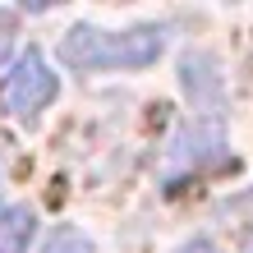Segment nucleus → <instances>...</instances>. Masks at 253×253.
I'll list each match as a JSON object with an SVG mask.
<instances>
[{
    "instance_id": "obj_7",
    "label": "nucleus",
    "mask_w": 253,
    "mask_h": 253,
    "mask_svg": "<svg viewBox=\"0 0 253 253\" xmlns=\"http://www.w3.org/2000/svg\"><path fill=\"white\" fill-rule=\"evenodd\" d=\"M175 253H221V249H216L212 240H203V235H193V240H189V244H180Z\"/></svg>"
},
{
    "instance_id": "obj_6",
    "label": "nucleus",
    "mask_w": 253,
    "mask_h": 253,
    "mask_svg": "<svg viewBox=\"0 0 253 253\" xmlns=\"http://www.w3.org/2000/svg\"><path fill=\"white\" fill-rule=\"evenodd\" d=\"M9 46H14V23H9V14H0V65L9 60Z\"/></svg>"
},
{
    "instance_id": "obj_2",
    "label": "nucleus",
    "mask_w": 253,
    "mask_h": 253,
    "mask_svg": "<svg viewBox=\"0 0 253 253\" xmlns=\"http://www.w3.org/2000/svg\"><path fill=\"white\" fill-rule=\"evenodd\" d=\"M55 92H60V79L46 69L42 51H23L0 83V111L14 115V120H37L55 101Z\"/></svg>"
},
{
    "instance_id": "obj_1",
    "label": "nucleus",
    "mask_w": 253,
    "mask_h": 253,
    "mask_svg": "<svg viewBox=\"0 0 253 253\" xmlns=\"http://www.w3.org/2000/svg\"><path fill=\"white\" fill-rule=\"evenodd\" d=\"M166 37L161 28H129V33H106V28L79 23L60 37V60L69 69H143L152 65Z\"/></svg>"
},
{
    "instance_id": "obj_5",
    "label": "nucleus",
    "mask_w": 253,
    "mask_h": 253,
    "mask_svg": "<svg viewBox=\"0 0 253 253\" xmlns=\"http://www.w3.org/2000/svg\"><path fill=\"white\" fill-rule=\"evenodd\" d=\"M37 253H92V240L83 230H74V226H55Z\"/></svg>"
},
{
    "instance_id": "obj_4",
    "label": "nucleus",
    "mask_w": 253,
    "mask_h": 253,
    "mask_svg": "<svg viewBox=\"0 0 253 253\" xmlns=\"http://www.w3.org/2000/svg\"><path fill=\"white\" fill-rule=\"evenodd\" d=\"M33 235H37V212L28 203L0 207V253H28Z\"/></svg>"
},
{
    "instance_id": "obj_3",
    "label": "nucleus",
    "mask_w": 253,
    "mask_h": 253,
    "mask_svg": "<svg viewBox=\"0 0 253 253\" xmlns=\"http://www.w3.org/2000/svg\"><path fill=\"white\" fill-rule=\"evenodd\" d=\"M221 147H226L221 120L216 115H193V120L170 138L166 157H161V175L175 180V175H184V170H198V166H207V161L221 157Z\"/></svg>"
}]
</instances>
